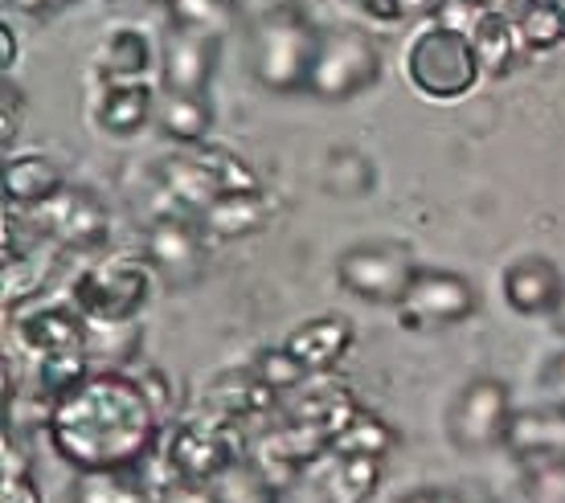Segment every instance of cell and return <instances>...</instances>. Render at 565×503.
I'll list each match as a JSON object with an SVG mask.
<instances>
[{"instance_id": "cell-39", "label": "cell", "mask_w": 565, "mask_h": 503, "mask_svg": "<svg viewBox=\"0 0 565 503\" xmlns=\"http://www.w3.org/2000/svg\"><path fill=\"white\" fill-rule=\"evenodd\" d=\"M0 503H45L42 488H38V479H33L29 467H21V471H0Z\"/></svg>"}, {"instance_id": "cell-3", "label": "cell", "mask_w": 565, "mask_h": 503, "mask_svg": "<svg viewBox=\"0 0 565 503\" xmlns=\"http://www.w3.org/2000/svg\"><path fill=\"white\" fill-rule=\"evenodd\" d=\"M382 45L361 25H332L320 33V50L308 74V95L320 103H349L382 83Z\"/></svg>"}, {"instance_id": "cell-37", "label": "cell", "mask_w": 565, "mask_h": 503, "mask_svg": "<svg viewBox=\"0 0 565 503\" xmlns=\"http://www.w3.org/2000/svg\"><path fill=\"white\" fill-rule=\"evenodd\" d=\"M213 488L222 491V500L226 503H287L282 500V491H275L270 483H263L258 471L246 459H242L226 479H217Z\"/></svg>"}, {"instance_id": "cell-18", "label": "cell", "mask_w": 565, "mask_h": 503, "mask_svg": "<svg viewBox=\"0 0 565 503\" xmlns=\"http://www.w3.org/2000/svg\"><path fill=\"white\" fill-rule=\"evenodd\" d=\"M156 181H160L164 196H169L172 205H177V213H184V217H201L217 196H226L222 184L213 181V172L201 164L193 148L164 156V160L156 164Z\"/></svg>"}, {"instance_id": "cell-25", "label": "cell", "mask_w": 565, "mask_h": 503, "mask_svg": "<svg viewBox=\"0 0 565 503\" xmlns=\"http://www.w3.org/2000/svg\"><path fill=\"white\" fill-rule=\"evenodd\" d=\"M156 124L169 140L198 148L213 131V103L205 95H177V90H160L156 98Z\"/></svg>"}, {"instance_id": "cell-34", "label": "cell", "mask_w": 565, "mask_h": 503, "mask_svg": "<svg viewBox=\"0 0 565 503\" xmlns=\"http://www.w3.org/2000/svg\"><path fill=\"white\" fill-rule=\"evenodd\" d=\"M193 152H198L201 164L213 172V181L222 184V193H255V189H263L255 168L246 164L238 152L222 148V143H198Z\"/></svg>"}, {"instance_id": "cell-35", "label": "cell", "mask_w": 565, "mask_h": 503, "mask_svg": "<svg viewBox=\"0 0 565 503\" xmlns=\"http://www.w3.org/2000/svg\"><path fill=\"white\" fill-rule=\"evenodd\" d=\"M524 503H565V459L521 462Z\"/></svg>"}, {"instance_id": "cell-29", "label": "cell", "mask_w": 565, "mask_h": 503, "mask_svg": "<svg viewBox=\"0 0 565 503\" xmlns=\"http://www.w3.org/2000/svg\"><path fill=\"white\" fill-rule=\"evenodd\" d=\"M54 409H57V397H50L45 389H4V434H17V438H25L38 430H50V421H54Z\"/></svg>"}, {"instance_id": "cell-23", "label": "cell", "mask_w": 565, "mask_h": 503, "mask_svg": "<svg viewBox=\"0 0 565 503\" xmlns=\"http://www.w3.org/2000/svg\"><path fill=\"white\" fill-rule=\"evenodd\" d=\"M467 38H471V45H476L483 78H504V74L516 66V45H524L516 21H512L509 13H500V9H483V13H476V21H471V29H467Z\"/></svg>"}, {"instance_id": "cell-42", "label": "cell", "mask_w": 565, "mask_h": 503, "mask_svg": "<svg viewBox=\"0 0 565 503\" xmlns=\"http://www.w3.org/2000/svg\"><path fill=\"white\" fill-rule=\"evenodd\" d=\"M0 95H4V143H9L17 136V111H21L25 98H21V90H17L9 78H4V86H0Z\"/></svg>"}, {"instance_id": "cell-11", "label": "cell", "mask_w": 565, "mask_h": 503, "mask_svg": "<svg viewBox=\"0 0 565 503\" xmlns=\"http://www.w3.org/2000/svg\"><path fill=\"white\" fill-rule=\"evenodd\" d=\"M143 258L172 291H181L205 270V229L198 225V217H184V213L156 217L143 234Z\"/></svg>"}, {"instance_id": "cell-41", "label": "cell", "mask_w": 565, "mask_h": 503, "mask_svg": "<svg viewBox=\"0 0 565 503\" xmlns=\"http://www.w3.org/2000/svg\"><path fill=\"white\" fill-rule=\"evenodd\" d=\"M71 4H78V0H9V9L25 17H54L62 9H71Z\"/></svg>"}, {"instance_id": "cell-33", "label": "cell", "mask_w": 565, "mask_h": 503, "mask_svg": "<svg viewBox=\"0 0 565 503\" xmlns=\"http://www.w3.org/2000/svg\"><path fill=\"white\" fill-rule=\"evenodd\" d=\"M394 447H397L394 426H390L385 418H377V414L361 409V414L353 418V426L337 438L332 454H382V459H390ZM332 454H328V459H332Z\"/></svg>"}, {"instance_id": "cell-17", "label": "cell", "mask_w": 565, "mask_h": 503, "mask_svg": "<svg viewBox=\"0 0 565 503\" xmlns=\"http://www.w3.org/2000/svg\"><path fill=\"white\" fill-rule=\"evenodd\" d=\"M353 340H356V332L344 315H316V320L299 323L296 332L282 340V349L308 368V377H320V373L337 368V364L349 356Z\"/></svg>"}, {"instance_id": "cell-44", "label": "cell", "mask_w": 565, "mask_h": 503, "mask_svg": "<svg viewBox=\"0 0 565 503\" xmlns=\"http://www.w3.org/2000/svg\"><path fill=\"white\" fill-rule=\"evenodd\" d=\"M13 62H17V29H13V21L4 17V21H0V66L9 71Z\"/></svg>"}, {"instance_id": "cell-4", "label": "cell", "mask_w": 565, "mask_h": 503, "mask_svg": "<svg viewBox=\"0 0 565 503\" xmlns=\"http://www.w3.org/2000/svg\"><path fill=\"white\" fill-rule=\"evenodd\" d=\"M406 78L414 83V90L435 103H451L476 90V83L483 78L476 45L463 29H451L435 21L430 29H423L406 50Z\"/></svg>"}, {"instance_id": "cell-13", "label": "cell", "mask_w": 565, "mask_h": 503, "mask_svg": "<svg viewBox=\"0 0 565 503\" xmlns=\"http://www.w3.org/2000/svg\"><path fill=\"white\" fill-rule=\"evenodd\" d=\"M9 332L33 361L50 352L86 349V315L74 303H29L9 315Z\"/></svg>"}, {"instance_id": "cell-32", "label": "cell", "mask_w": 565, "mask_h": 503, "mask_svg": "<svg viewBox=\"0 0 565 503\" xmlns=\"http://www.w3.org/2000/svg\"><path fill=\"white\" fill-rule=\"evenodd\" d=\"M86 377H90V352L86 349H66V352H50V356H38V373H33V381H38V389H45L50 397H66V393H74L78 385H86Z\"/></svg>"}, {"instance_id": "cell-15", "label": "cell", "mask_w": 565, "mask_h": 503, "mask_svg": "<svg viewBox=\"0 0 565 503\" xmlns=\"http://www.w3.org/2000/svg\"><path fill=\"white\" fill-rule=\"evenodd\" d=\"M500 291H504V303H509L516 315H553L565 299V279L557 263L541 258V254H529V258H516V263L504 266L500 275Z\"/></svg>"}, {"instance_id": "cell-49", "label": "cell", "mask_w": 565, "mask_h": 503, "mask_svg": "<svg viewBox=\"0 0 565 503\" xmlns=\"http://www.w3.org/2000/svg\"><path fill=\"white\" fill-rule=\"evenodd\" d=\"M414 4H435V0H414Z\"/></svg>"}, {"instance_id": "cell-30", "label": "cell", "mask_w": 565, "mask_h": 503, "mask_svg": "<svg viewBox=\"0 0 565 503\" xmlns=\"http://www.w3.org/2000/svg\"><path fill=\"white\" fill-rule=\"evenodd\" d=\"M516 29L533 54L557 50L565 42V4L562 0H524L516 9Z\"/></svg>"}, {"instance_id": "cell-45", "label": "cell", "mask_w": 565, "mask_h": 503, "mask_svg": "<svg viewBox=\"0 0 565 503\" xmlns=\"http://www.w3.org/2000/svg\"><path fill=\"white\" fill-rule=\"evenodd\" d=\"M443 495H447V491H438V488H418V491H411V495H402L397 503H443Z\"/></svg>"}, {"instance_id": "cell-47", "label": "cell", "mask_w": 565, "mask_h": 503, "mask_svg": "<svg viewBox=\"0 0 565 503\" xmlns=\"http://www.w3.org/2000/svg\"><path fill=\"white\" fill-rule=\"evenodd\" d=\"M463 4H467V9H480V13H483V9H492V0H463Z\"/></svg>"}, {"instance_id": "cell-1", "label": "cell", "mask_w": 565, "mask_h": 503, "mask_svg": "<svg viewBox=\"0 0 565 503\" xmlns=\"http://www.w3.org/2000/svg\"><path fill=\"white\" fill-rule=\"evenodd\" d=\"M45 434L57 459L71 462L78 475L140 471V462L152 459L164 438V414L140 377L124 368H103L57 402Z\"/></svg>"}, {"instance_id": "cell-46", "label": "cell", "mask_w": 565, "mask_h": 503, "mask_svg": "<svg viewBox=\"0 0 565 503\" xmlns=\"http://www.w3.org/2000/svg\"><path fill=\"white\" fill-rule=\"evenodd\" d=\"M553 323H557V332H562V335H565V299H562V308L553 311Z\"/></svg>"}, {"instance_id": "cell-22", "label": "cell", "mask_w": 565, "mask_h": 503, "mask_svg": "<svg viewBox=\"0 0 565 503\" xmlns=\"http://www.w3.org/2000/svg\"><path fill=\"white\" fill-rule=\"evenodd\" d=\"M270 217V205L263 189L255 193H226L217 196L210 210L201 213L198 225L205 229V238H217V242H238V238H250L258 234Z\"/></svg>"}, {"instance_id": "cell-27", "label": "cell", "mask_w": 565, "mask_h": 503, "mask_svg": "<svg viewBox=\"0 0 565 503\" xmlns=\"http://www.w3.org/2000/svg\"><path fill=\"white\" fill-rule=\"evenodd\" d=\"M164 9H169V25L210 33V38H222V42L242 21L238 0H164Z\"/></svg>"}, {"instance_id": "cell-10", "label": "cell", "mask_w": 565, "mask_h": 503, "mask_svg": "<svg viewBox=\"0 0 565 503\" xmlns=\"http://www.w3.org/2000/svg\"><path fill=\"white\" fill-rule=\"evenodd\" d=\"M397 320L406 332H426V328H455L467 323L480 311V295L471 287V279L455 275V270H435L423 266L406 299L397 303Z\"/></svg>"}, {"instance_id": "cell-12", "label": "cell", "mask_w": 565, "mask_h": 503, "mask_svg": "<svg viewBox=\"0 0 565 503\" xmlns=\"http://www.w3.org/2000/svg\"><path fill=\"white\" fill-rule=\"evenodd\" d=\"M222 57V38L169 25L160 38V90L177 95H205Z\"/></svg>"}, {"instance_id": "cell-38", "label": "cell", "mask_w": 565, "mask_h": 503, "mask_svg": "<svg viewBox=\"0 0 565 503\" xmlns=\"http://www.w3.org/2000/svg\"><path fill=\"white\" fill-rule=\"evenodd\" d=\"M156 503H226L213 483H193V479L172 475L164 488H156Z\"/></svg>"}, {"instance_id": "cell-24", "label": "cell", "mask_w": 565, "mask_h": 503, "mask_svg": "<svg viewBox=\"0 0 565 503\" xmlns=\"http://www.w3.org/2000/svg\"><path fill=\"white\" fill-rule=\"evenodd\" d=\"M382 454H332L324 479V503H369L385 479Z\"/></svg>"}, {"instance_id": "cell-26", "label": "cell", "mask_w": 565, "mask_h": 503, "mask_svg": "<svg viewBox=\"0 0 565 503\" xmlns=\"http://www.w3.org/2000/svg\"><path fill=\"white\" fill-rule=\"evenodd\" d=\"M95 66H99L103 83H111V78H143V74L152 71V42L143 38V29L119 25L103 38Z\"/></svg>"}, {"instance_id": "cell-8", "label": "cell", "mask_w": 565, "mask_h": 503, "mask_svg": "<svg viewBox=\"0 0 565 503\" xmlns=\"http://www.w3.org/2000/svg\"><path fill=\"white\" fill-rule=\"evenodd\" d=\"M25 217L45 242H54L66 254H95L111 238V217L103 210V201L74 184H66L38 210H29Z\"/></svg>"}, {"instance_id": "cell-36", "label": "cell", "mask_w": 565, "mask_h": 503, "mask_svg": "<svg viewBox=\"0 0 565 503\" xmlns=\"http://www.w3.org/2000/svg\"><path fill=\"white\" fill-rule=\"evenodd\" d=\"M250 364H255L258 377L267 381L270 389H279L282 397H287V393H296L299 385H308V381H311V377H308V368H303V364H299L296 356H291V352L282 349V344H279V349L258 352V356H255Z\"/></svg>"}, {"instance_id": "cell-28", "label": "cell", "mask_w": 565, "mask_h": 503, "mask_svg": "<svg viewBox=\"0 0 565 503\" xmlns=\"http://www.w3.org/2000/svg\"><path fill=\"white\" fill-rule=\"evenodd\" d=\"M71 503H156V491L136 471H86L74 483Z\"/></svg>"}, {"instance_id": "cell-7", "label": "cell", "mask_w": 565, "mask_h": 503, "mask_svg": "<svg viewBox=\"0 0 565 503\" xmlns=\"http://www.w3.org/2000/svg\"><path fill=\"white\" fill-rule=\"evenodd\" d=\"M512 414H516V406H512L509 385L495 377H476L455 393L451 409H447V438L463 454L495 450L509 438Z\"/></svg>"}, {"instance_id": "cell-21", "label": "cell", "mask_w": 565, "mask_h": 503, "mask_svg": "<svg viewBox=\"0 0 565 503\" xmlns=\"http://www.w3.org/2000/svg\"><path fill=\"white\" fill-rule=\"evenodd\" d=\"M62 254L66 250H57L54 242H38L33 250L4 258V311H9V315L29 308L33 299H42V291L50 287V279H54Z\"/></svg>"}, {"instance_id": "cell-19", "label": "cell", "mask_w": 565, "mask_h": 503, "mask_svg": "<svg viewBox=\"0 0 565 503\" xmlns=\"http://www.w3.org/2000/svg\"><path fill=\"white\" fill-rule=\"evenodd\" d=\"M156 90L143 78H111L103 83L99 103H95V124L107 136H140L143 127L156 119Z\"/></svg>"}, {"instance_id": "cell-16", "label": "cell", "mask_w": 565, "mask_h": 503, "mask_svg": "<svg viewBox=\"0 0 565 503\" xmlns=\"http://www.w3.org/2000/svg\"><path fill=\"white\" fill-rule=\"evenodd\" d=\"M516 462H537V459H565V406H529L516 409L509 421V438H504Z\"/></svg>"}, {"instance_id": "cell-2", "label": "cell", "mask_w": 565, "mask_h": 503, "mask_svg": "<svg viewBox=\"0 0 565 503\" xmlns=\"http://www.w3.org/2000/svg\"><path fill=\"white\" fill-rule=\"evenodd\" d=\"M320 50V29L299 0H282L250 29V74L270 95H308V74Z\"/></svg>"}, {"instance_id": "cell-43", "label": "cell", "mask_w": 565, "mask_h": 503, "mask_svg": "<svg viewBox=\"0 0 565 503\" xmlns=\"http://www.w3.org/2000/svg\"><path fill=\"white\" fill-rule=\"evenodd\" d=\"M541 381H545V389L553 393V402H562V406H565V352H562V356H553V361L545 364Z\"/></svg>"}, {"instance_id": "cell-14", "label": "cell", "mask_w": 565, "mask_h": 503, "mask_svg": "<svg viewBox=\"0 0 565 503\" xmlns=\"http://www.w3.org/2000/svg\"><path fill=\"white\" fill-rule=\"evenodd\" d=\"M279 389H270L267 381L255 373V364H242V368H230L205 389V406L210 414H222V418L238 421V426H250V421H267L282 409Z\"/></svg>"}, {"instance_id": "cell-50", "label": "cell", "mask_w": 565, "mask_h": 503, "mask_svg": "<svg viewBox=\"0 0 565 503\" xmlns=\"http://www.w3.org/2000/svg\"><path fill=\"white\" fill-rule=\"evenodd\" d=\"M562 4H565V0H562Z\"/></svg>"}, {"instance_id": "cell-48", "label": "cell", "mask_w": 565, "mask_h": 503, "mask_svg": "<svg viewBox=\"0 0 565 503\" xmlns=\"http://www.w3.org/2000/svg\"><path fill=\"white\" fill-rule=\"evenodd\" d=\"M467 503H495V500H488V495H467Z\"/></svg>"}, {"instance_id": "cell-20", "label": "cell", "mask_w": 565, "mask_h": 503, "mask_svg": "<svg viewBox=\"0 0 565 503\" xmlns=\"http://www.w3.org/2000/svg\"><path fill=\"white\" fill-rule=\"evenodd\" d=\"M62 189H66V176H62V168L50 156L17 152L4 160V205L9 210H38V205H45Z\"/></svg>"}, {"instance_id": "cell-31", "label": "cell", "mask_w": 565, "mask_h": 503, "mask_svg": "<svg viewBox=\"0 0 565 503\" xmlns=\"http://www.w3.org/2000/svg\"><path fill=\"white\" fill-rule=\"evenodd\" d=\"M86 352L90 361L128 364L140 352V323L136 320H90L86 315Z\"/></svg>"}, {"instance_id": "cell-9", "label": "cell", "mask_w": 565, "mask_h": 503, "mask_svg": "<svg viewBox=\"0 0 565 503\" xmlns=\"http://www.w3.org/2000/svg\"><path fill=\"white\" fill-rule=\"evenodd\" d=\"M152 295V266L99 263L71 287V303L90 320H136Z\"/></svg>"}, {"instance_id": "cell-5", "label": "cell", "mask_w": 565, "mask_h": 503, "mask_svg": "<svg viewBox=\"0 0 565 503\" xmlns=\"http://www.w3.org/2000/svg\"><path fill=\"white\" fill-rule=\"evenodd\" d=\"M246 450L250 442L242 438L238 421L222 418V414H201V418L172 426L164 459H169L172 475L193 479V483H217L246 459Z\"/></svg>"}, {"instance_id": "cell-40", "label": "cell", "mask_w": 565, "mask_h": 503, "mask_svg": "<svg viewBox=\"0 0 565 503\" xmlns=\"http://www.w3.org/2000/svg\"><path fill=\"white\" fill-rule=\"evenodd\" d=\"M344 4H353L356 13H365L369 21L397 25V21L406 17V4H411V0H344Z\"/></svg>"}, {"instance_id": "cell-6", "label": "cell", "mask_w": 565, "mask_h": 503, "mask_svg": "<svg viewBox=\"0 0 565 503\" xmlns=\"http://www.w3.org/2000/svg\"><path fill=\"white\" fill-rule=\"evenodd\" d=\"M418 270H423V263L414 258L411 246H402V242H361V246L340 254L337 279L344 291H353L365 303L397 308L418 279Z\"/></svg>"}]
</instances>
